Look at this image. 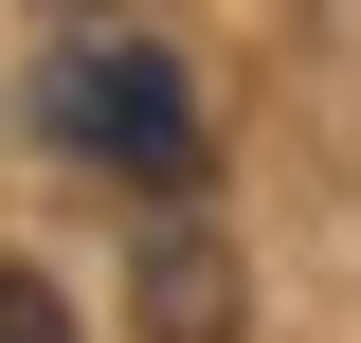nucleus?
Here are the masks:
<instances>
[{
	"instance_id": "3",
	"label": "nucleus",
	"mask_w": 361,
	"mask_h": 343,
	"mask_svg": "<svg viewBox=\"0 0 361 343\" xmlns=\"http://www.w3.org/2000/svg\"><path fill=\"white\" fill-rule=\"evenodd\" d=\"M0 343H73V307H54V271H18V253H0Z\"/></svg>"
},
{
	"instance_id": "1",
	"label": "nucleus",
	"mask_w": 361,
	"mask_h": 343,
	"mask_svg": "<svg viewBox=\"0 0 361 343\" xmlns=\"http://www.w3.org/2000/svg\"><path fill=\"white\" fill-rule=\"evenodd\" d=\"M54 145H90V163L145 181V199H199V90H180V54L90 37L73 73H54Z\"/></svg>"
},
{
	"instance_id": "2",
	"label": "nucleus",
	"mask_w": 361,
	"mask_h": 343,
	"mask_svg": "<svg viewBox=\"0 0 361 343\" xmlns=\"http://www.w3.org/2000/svg\"><path fill=\"white\" fill-rule=\"evenodd\" d=\"M235 307H253V289H235V235H217V217H145V325H163V343H235Z\"/></svg>"
}]
</instances>
